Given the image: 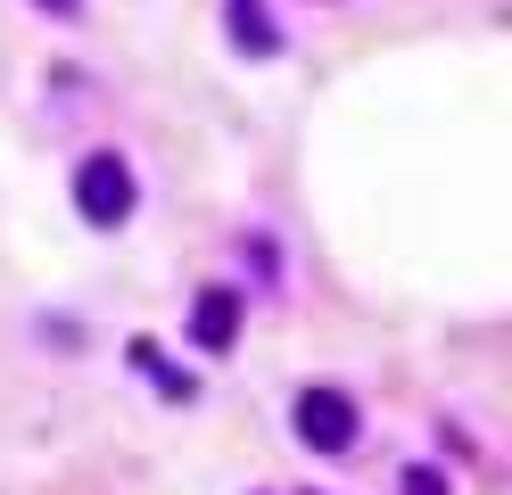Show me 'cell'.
<instances>
[{"label":"cell","mask_w":512,"mask_h":495,"mask_svg":"<svg viewBox=\"0 0 512 495\" xmlns=\"http://www.w3.org/2000/svg\"><path fill=\"white\" fill-rule=\"evenodd\" d=\"M133 165H124L116 149H100V157H83L75 165V207H83V223H100V231H116L124 215H133Z\"/></svg>","instance_id":"obj_1"},{"label":"cell","mask_w":512,"mask_h":495,"mask_svg":"<svg viewBox=\"0 0 512 495\" xmlns=\"http://www.w3.org/2000/svg\"><path fill=\"white\" fill-rule=\"evenodd\" d=\"M298 438H306L314 454H347V446H356V396L306 388V396H298Z\"/></svg>","instance_id":"obj_2"},{"label":"cell","mask_w":512,"mask_h":495,"mask_svg":"<svg viewBox=\"0 0 512 495\" xmlns=\"http://www.w3.org/2000/svg\"><path fill=\"white\" fill-rule=\"evenodd\" d=\"M240 306H248L240 289H199V306H190V339H199L207 355H223V347H232V330H240Z\"/></svg>","instance_id":"obj_3"},{"label":"cell","mask_w":512,"mask_h":495,"mask_svg":"<svg viewBox=\"0 0 512 495\" xmlns=\"http://www.w3.org/2000/svg\"><path fill=\"white\" fill-rule=\"evenodd\" d=\"M223 17H232V42H240L248 58H273V50H281V33H273V9H265V0H223Z\"/></svg>","instance_id":"obj_4"},{"label":"cell","mask_w":512,"mask_h":495,"mask_svg":"<svg viewBox=\"0 0 512 495\" xmlns=\"http://www.w3.org/2000/svg\"><path fill=\"white\" fill-rule=\"evenodd\" d=\"M405 495H446V479L438 471H405Z\"/></svg>","instance_id":"obj_5"},{"label":"cell","mask_w":512,"mask_h":495,"mask_svg":"<svg viewBox=\"0 0 512 495\" xmlns=\"http://www.w3.org/2000/svg\"><path fill=\"white\" fill-rule=\"evenodd\" d=\"M42 9H50V17H67V9H75V0H42Z\"/></svg>","instance_id":"obj_6"}]
</instances>
